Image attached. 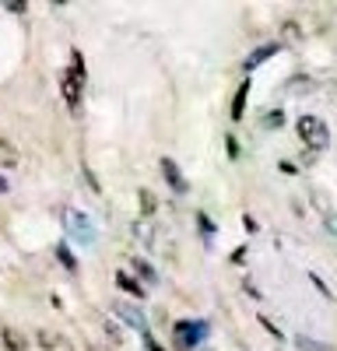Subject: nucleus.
Returning a JSON list of instances; mask_svg holds the SVG:
<instances>
[{
	"mask_svg": "<svg viewBox=\"0 0 337 351\" xmlns=\"http://www.w3.org/2000/svg\"><path fill=\"white\" fill-rule=\"evenodd\" d=\"M295 130H299V141H305V152H323L327 144H330V130H327V123L320 120V116H299V123H295Z\"/></svg>",
	"mask_w": 337,
	"mask_h": 351,
	"instance_id": "f257e3e1",
	"label": "nucleus"
},
{
	"mask_svg": "<svg viewBox=\"0 0 337 351\" xmlns=\"http://www.w3.org/2000/svg\"><path fill=\"white\" fill-rule=\"evenodd\" d=\"M64 221H67V232H71L77 243H84V246H92V243H95V225H92V218L84 215V211L67 208V211H64Z\"/></svg>",
	"mask_w": 337,
	"mask_h": 351,
	"instance_id": "f03ea898",
	"label": "nucleus"
},
{
	"mask_svg": "<svg viewBox=\"0 0 337 351\" xmlns=\"http://www.w3.org/2000/svg\"><path fill=\"white\" fill-rule=\"evenodd\" d=\"M60 92H64L67 109L77 112V106H81V92H84V81H81L74 71H64V77H60Z\"/></svg>",
	"mask_w": 337,
	"mask_h": 351,
	"instance_id": "7ed1b4c3",
	"label": "nucleus"
},
{
	"mask_svg": "<svg viewBox=\"0 0 337 351\" xmlns=\"http://www.w3.org/2000/svg\"><path fill=\"white\" fill-rule=\"evenodd\" d=\"M112 309H116V316H120V319H127V324H130L134 330H140V334H145V337L151 334V330H148V316L140 313L137 306H130V302H116V306H112Z\"/></svg>",
	"mask_w": 337,
	"mask_h": 351,
	"instance_id": "20e7f679",
	"label": "nucleus"
},
{
	"mask_svg": "<svg viewBox=\"0 0 337 351\" xmlns=\"http://www.w3.org/2000/svg\"><path fill=\"white\" fill-rule=\"evenodd\" d=\"M176 337H179L186 348H193V344H201V341L208 337V324H193V319H183V324H176Z\"/></svg>",
	"mask_w": 337,
	"mask_h": 351,
	"instance_id": "39448f33",
	"label": "nucleus"
},
{
	"mask_svg": "<svg viewBox=\"0 0 337 351\" xmlns=\"http://www.w3.org/2000/svg\"><path fill=\"white\" fill-rule=\"evenodd\" d=\"M36 341H39L42 351H74V344H71L64 334H56V330H39Z\"/></svg>",
	"mask_w": 337,
	"mask_h": 351,
	"instance_id": "423d86ee",
	"label": "nucleus"
},
{
	"mask_svg": "<svg viewBox=\"0 0 337 351\" xmlns=\"http://www.w3.org/2000/svg\"><path fill=\"white\" fill-rule=\"evenodd\" d=\"M162 176H165V183L173 186L176 193H186V180H183V172L173 158H162Z\"/></svg>",
	"mask_w": 337,
	"mask_h": 351,
	"instance_id": "0eeeda50",
	"label": "nucleus"
},
{
	"mask_svg": "<svg viewBox=\"0 0 337 351\" xmlns=\"http://www.w3.org/2000/svg\"><path fill=\"white\" fill-rule=\"evenodd\" d=\"M116 285H120L123 291H130L134 299H145V285H140V281H134L127 271H120V274H116Z\"/></svg>",
	"mask_w": 337,
	"mask_h": 351,
	"instance_id": "6e6552de",
	"label": "nucleus"
},
{
	"mask_svg": "<svg viewBox=\"0 0 337 351\" xmlns=\"http://www.w3.org/2000/svg\"><path fill=\"white\" fill-rule=\"evenodd\" d=\"M246 95H249V84L242 81V84H239V92H236V99H232V120H236V123L246 116Z\"/></svg>",
	"mask_w": 337,
	"mask_h": 351,
	"instance_id": "1a4fd4ad",
	"label": "nucleus"
},
{
	"mask_svg": "<svg viewBox=\"0 0 337 351\" xmlns=\"http://www.w3.org/2000/svg\"><path fill=\"white\" fill-rule=\"evenodd\" d=\"M18 148H11V144L8 141H0V169H14L18 165Z\"/></svg>",
	"mask_w": 337,
	"mask_h": 351,
	"instance_id": "9d476101",
	"label": "nucleus"
},
{
	"mask_svg": "<svg viewBox=\"0 0 337 351\" xmlns=\"http://www.w3.org/2000/svg\"><path fill=\"white\" fill-rule=\"evenodd\" d=\"M4 344H8V351H28L25 337L18 330H11V327H4Z\"/></svg>",
	"mask_w": 337,
	"mask_h": 351,
	"instance_id": "9b49d317",
	"label": "nucleus"
},
{
	"mask_svg": "<svg viewBox=\"0 0 337 351\" xmlns=\"http://www.w3.org/2000/svg\"><path fill=\"white\" fill-rule=\"evenodd\" d=\"M274 53H277V46H260V49H257V53H253L249 60H246V71H253V67H260V64L267 60V56H274Z\"/></svg>",
	"mask_w": 337,
	"mask_h": 351,
	"instance_id": "f8f14e48",
	"label": "nucleus"
},
{
	"mask_svg": "<svg viewBox=\"0 0 337 351\" xmlns=\"http://www.w3.org/2000/svg\"><path fill=\"white\" fill-rule=\"evenodd\" d=\"M56 260H60V263H64V267H67L71 274L77 271V260H74V253H71L67 246H56Z\"/></svg>",
	"mask_w": 337,
	"mask_h": 351,
	"instance_id": "ddd939ff",
	"label": "nucleus"
},
{
	"mask_svg": "<svg viewBox=\"0 0 337 351\" xmlns=\"http://www.w3.org/2000/svg\"><path fill=\"white\" fill-rule=\"evenodd\" d=\"M295 344H299V351H330L327 344H320V341H309V337H295Z\"/></svg>",
	"mask_w": 337,
	"mask_h": 351,
	"instance_id": "4468645a",
	"label": "nucleus"
},
{
	"mask_svg": "<svg viewBox=\"0 0 337 351\" xmlns=\"http://www.w3.org/2000/svg\"><path fill=\"white\" fill-rule=\"evenodd\" d=\"M134 271H137L140 278H148V281H155V271H151V267H148V263L140 260V256H134Z\"/></svg>",
	"mask_w": 337,
	"mask_h": 351,
	"instance_id": "2eb2a0df",
	"label": "nucleus"
},
{
	"mask_svg": "<svg viewBox=\"0 0 337 351\" xmlns=\"http://www.w3.org/2000/svg\"><path fill=\"white\" fill-rule=\"evenodd\" d=\"M137 197H140V211H145V215H151V211H155V197H151L148 190H140Z\"/></svg>",
	"mask_w": 337,
	"mask_h": 351,
	"instance_id": "dca6fc26",
	"label": "nucleus"
},
{
	"mask_svg": "<svg viewBox=\"0 0 337 351\" xmlns=\"http://www.w3.org/2000/svg\"><path fill=\"white\" fill-rule=\"evenodd\" d=\"M264 123H267V127H281V123H285V112H277V109H271V112L264 116Z\"/></svg>",
	"mask_w": 337,
	"mask_h": 351,
	"instance_id": "f3484780",
	"label": "nucleus"
},
{
	"mask_svg": "<svg viewBox=\"0 0 337 351\" xmlns=\"http://www.w3.org/2000/svg\"><path fill=\"white\" fill-rule=\"evenodd\" d=\"M323 225H327L330 236H337V211H327V215H323Z\"/></svg>",
	"mask_w": 337,
	"mask_h": 351,
	"instance_id": "a211bd4d",
	"label": "nucleus"
},
{
	"mask_svg": "<svg viewBox=\"0 0 337 351\" xmlns=\"http://www.w3.org/2000/svg\"><path fill=\"white\" fill-rule=\"evenodd\" d=\"M309 281H313V285H316V291H320V295H327V299H330V288H327V285H323V281H320L316 274H309Z\"/></svg>",
	"mask_w": 337,
	"mask_h": 351,
	"instance_id": "6ab92c4d",
	"label": "nucleus"
},
{
	"mask_svg": "<svg viewBox=\"0 0 337 351\" xmlns=\"http://www.w3.org/2000/svg\"><path fill=\"white\" fill-rule=\"evenodd\" d=\"M285 36H288V39H299V25H295V21L285 25Z\"/></svg>",
	"mask_w": 337,
	"mask_h": 351,
	"instance_id": "aec40b11",
	"label": "nucleus"
},
{
	"mask_svg": "<svg viewBox=\"0 0 337 351\" xmlns=\"http://www.w3.org/2000/svg\"><path fill=\"white\" fill-rule=\"evenodd\" d=\"M277 169H281V172H285V176H295V172H299V165H292V162H281Z\"/></svg>",
	"mask_w": 337,
	"mask_h": 351,
	"instance_id": "412c9836",
	"label": "nucleus"
},
{
	"mask_svg": "<svg viewBox=\"0 0 337 351\" xmlns=\"http://www.w3.org/2000/svg\"><path fill=\"white\" fill-rule=\"evenodd\" d=\"M145 344H148V348H151V351H165V348H158V344H155V337H151V334H148V337H145Z\"/></svg>",
	"mask_w": 337,
	"mask_h": 351,
	"instance_id": "4be33fe9",
	"label": "nucleus"
},
{
	"mask_svg": "<svg viewBox=\"0 0 337 351\" xmlns=\"http://www.w3.org/2000/svg\"><path fill=\"white\" fill-rule=\"evenodd\" d=\"M8 190V180H4V176H0V193H4Z\"/></svg>",
	"mask_w": 337,
	"mask_h": 351,
	"instance_id": "5701e85b",
	"label": "nucleus"
}]
</instances>
